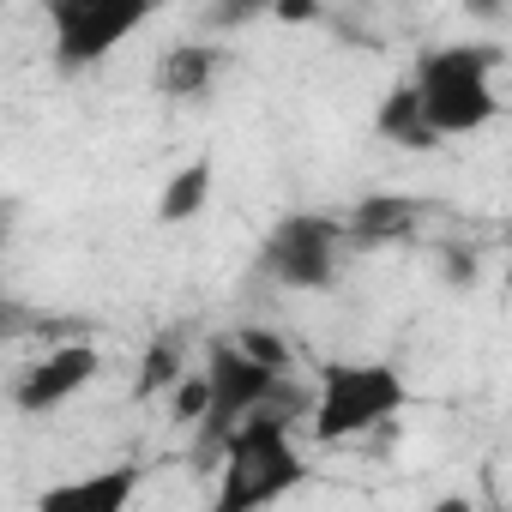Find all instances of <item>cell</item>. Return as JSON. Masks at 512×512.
I'll return each instance as SVG.
<instances>
[{
	"label": "cell",
	"mask_w": 512,
	"mask_h": 512,
	"mask_svg": "<svg viewBox=\"0 0 512 512\" xmlns=\"http://www.w3.org/2000/svg\"><path fill=\"white\" fill-rule=\"evenodd\" d=\"M223 482H217V506L211 512H272L284 494H296L308 482V458L296 452L284 422L247 416L229 446H223Z\"/></svg>",
	"instance_id": "cell-1"
},
{
	"label": "cell",
	"mask_w": 512,
	"mask_h": 512,
	"mask_svg": "<svg viewBox=\"0 0 512 512\" xmlns=\"http://www.w3.org/2000/svg\"><path fill=\"white\" fill-rule=\"evenodd\" d=\"M500 67V49H428L416 61V103L434 139H458V133H482L500 115V97L488 85V73Z\"/></svg>",
	"instance_id": "cell-2"
},
{
	"label": "cell",
	"mask_w": 512,
	"mask_h": 512,
	"mask_svg": "<svg viewBox=\"0 0 512 512\" xmlns=\"http://www.w3.org/2000/svg\"><path fill=\"white\" fill-rule=\"evenodd\" d=\"M410 404V386L386 362H326L320 392H314V434L320 440H350L368 428H386Z\"/></svg>",
	"instance_id": "cell-3"
},
{
	"label": "cell",
	"mask_w": 512,
	"mask_h": 512,
	"mask_svg": "<svg viewBox=\"0 0 512 512\" xmlns=\"http://www.w3.org/2000/svg\"><path fill=\"white\" fill-rule=\"evenodd\" d=\"M145 19H151L145 0H49L55 67L61 73H85V67L109 61V49H121Z\"/></svg>",
	"instance_id": "cell-4"
},
{
	"label": "cell",
	"mask_w": 512,
	"mask_h": 512,
	"mask_svg": "<svg viewBox=\"0 0 512 512\" xmlns=\"http://www.w3.org/2000/svg\"><path fill=\"white\" fill-rule=\"evenodd\" d=\"M338 247H344L338 217L296 211L266 235V272L290 290H326L338 278Z\"/></svg>",
	"instance_id": "cell-5"
},
{
	"label": "cell",
	"mask_w": 512,
	"mask_h": 512,
	"mask_svg": "<svg viewBox=\"0 0 512 512\" xmlns=\"http://www.w3.org/2000/svg\"><path fill=\"white\" fill-rule=\"evenodd\" d=\"M97 368H103V356H97L91 338H85V344H55L49 356H37V362L19 374L13 404H19L25 416H49V410H61L67 398H79V392L97 380Z\"/></svg>",
	"instance_id": "cell-6"
},
{
	"label": "cell",
	"mask_w": 512,
	"mask_h": 512,
	"mask_svg": "<svg viewBox=\"0 0 512 512\" xmlns=\"http://www.w3.org/2000/svg\"><path fill=\"white\" fill-rule=\"evenodd\" d=\"M422 223V199L410 193H368L350 205V217H338V235L344 247H398L410 241Z\"/></svg>",
	"instance_id": "cell-7"
},
{
	"label": "cell",
	"mask_w": 512,
	"mask_h": 512,
	"mask_svg": "<svg viewBox=\"0 0 512 512\" xmlns=\"http://www.w3.org/2000/svg\"><path fill=\"white\" fill-rule=\"evenodd\" d=\"M139 488V464H109L73 482H55L37 494V512H127Z\"/></svg>",
	"instance_id": "cell-8"
},
{
	"label": "cell",
	"mask_w": 512,
	"mask_h": 512,
	"mask_svg": "<svg viewBox=\"0 0 512 512\" xmlns=\"http://www.w3.org/2000/svg\"><path fill=\"white\" fill-rule=\"evenodd\" d=\"M217 67H223V55H217V49H205V43H181V49H169V55H163V67H157V91H163V97L193 103V97H205V91H211Z\"/></svg>",
	"instance_id": "cell-9"
},
{
	"label": "cell",
	"mask_w": 512,
	"mask_h": 512,
	"mask_svg": "<svg viewBox=\"0 0 512 512\" xmlns=\"http://www.w3.org/2000/svg\"><path fill=\"white\" fill-rule=\"evenodd\" d=\"M374 127H380L392 145H404V151H434V145H440V139L428 133V121H422V103H416V85H410V79L386 91V103H380Z\"/></svg>",
	"instance_id": "cell-10"
},
{
	"label": "cell",
	"mask_w": 512,
	"mask_h": 512,
	"mask_svg": "<svg viewBox=\"0 0 512 512\" xmlns=\"http://www.w3.org/2000/svg\"><path fill=\"white\" fill-rule=\"evenodd\" d=\"M205 199H211V157H193V163H181V169L163 181L157 217H163V223H187V217L205 211Z\"/></svg>",
	"instance_id": "cell-11"
},
{
	"label": "cell",
	"mask_w": 512,
	"mask_h": 512,
	"mask_svg": "<svg viewBox=\"0 0 512 512\" xmlns=\"http://www.w3.org/2000/svg\"><path fill=\"white\" fill-rule=\"evenodd\" d=\"M181 374H187V338H181V332H157L151 350H145V362H139L133 398H157V392H169Z\"/></svg>",
	"instance_id": "cell-12"
},
{
	"label": "cell",
	"mask_w": 512,
	"mask_h": 512,
	"mask_svg": "<svg viewBox=\"0 0 512 512\" xmlns=\"http://www.w3.org/2000/svg\"><path fill=\"white\" fill-rule=\"evenodd\" d=\"M229 350H235V356H247L253 368H266V374L290 380V344H284L272 326H241V332L229 338Z\"/></svg>",
	"instance_id": "cell-13"
},
{
	"label": "cell",
	"mask_w": 512,
	"mask_h": 512,
	"mask_svg": "<svg viewBox=\"0 0 512 512\" xmlns=\"http://www.w3.org/2000/svg\"><path fill=\"white\" fill-rule=\"evenodd\" d=\"M205 404H211V392H205V374H181V380H175V398H169V410H175V422H187V428H199V416H205Z\"/></svg>",
	"instance_id": "cell-14"
},
{
	"label": "cell",
	"mask_w": 512,
	"mask_h": 512,
	"mask_svg": "<svg viewBox=\"0 0 512 512\" xmlns=\"http://www.w3.org/2000/svg\"><path fill=\"white\" fill-rule=\"evenodd\" d=\"M25 332H37V314L25 302H13L7 290H0V344H19Z\"/></svg>",
	"instance_id": "cell-15"
},
{
	"label": "cell",
	"mask_w": 512,
	"mask_h": 512,
	"mask_svg": "<svg viewBox=\"0 0 512 512\" xmlns=\"http://www.w3.org/2000/svg\"><path fill=\"white\" fill-rule=\"evenodd\" d=\"M272 19L278 25H320V7L314 0H272Z\"/></svg>",
	"instance_id": "cell-16"
},
{
	"label": "cell",
	"mask_w": 512,
	"mask_h": 512,
	"mask_svg": "<svg viewBox=\"0 0 512 512\" xmlns=\"http://www.w3.org/2000/svg\"><path fill=\"white\" fill-rule=\"evenodd\" d=\"M247 19H260V7H211L205 13V25H223V31L229 25H247Z\"/></svg>",
	"instance_id": "cell-17"
},
{
	"label": "cell",
	"mask_w": 512,
	"mask_h": 512,
	"mask_svg": "<svg viewBox=\"0 0 512 512\" xmlns=\"http://www.w3.org/2000/svg\"><path fill=\"white\" fill-rule=\"evenodd\" d=\"M428 512H476V500H470V494H440Z\"/></svg>",
	"instance_id": "cell-18"
}]
</instances>
